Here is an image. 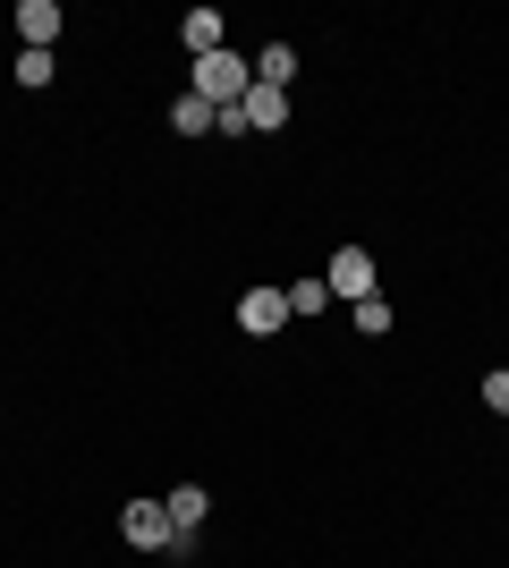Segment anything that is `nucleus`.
I'll list each match as a JSON object with an SVG mask.
<instances>
[{
	"label": "nucleus",
	"mask_w": 509,
	"mask_h": 568,
	"mask_svg": "<svg viewBox=\"0 0 509 568\" xmlns=\"http://www.w3.org/2000/svg\"><path fill=\"white\" fill-rule=\"evenodd\" d=\"M187 94H204L213 111H230V102H246V94H255V60H238V51L221 43L213 60H195V85H187Z\"/></svg>",
	"instance_id": "nucleus-1"
},
{
	"label": "nucleus",
	"mask_w": 509,
	"mask_h": 568,
	"mask_svg": "<svg viewBox=\"0 0 509 568\" xmlns=\"http://www.w3.org/2000/svg\"><path fill=\"white\" fill-rule=\"evenodd\" d=\"M221 26H230L221 9H187V18H179V43H187V60H213V51H221Z\"/></svg>",
	"instance_id": "nucleus-6"
},
{
	"label": "nucleus",
	"mask_w": 509,
	"mask_h": 568,
	"mask_svg": "<svg viewBox=\"0 0 509 568\" xmlns=\"http://www.w3.org/2000/svg\"><path fill=\"white\" fill-rule=\"evenodd\" d=\"M18 85H26V94H43V85H51V51H18Z\"/></svg>",
	"instance_id": "nucleus-11"
},
{
	"label": "nucleus",
	"mask_w": 509,
	"mask_h": 568,
	"mask_svg": "<svg viewBox=\"0 0 509 568\" xmlns=\"http://www.w3.org/2000/svg\"><path fill=\"white\" fill-rule=\"evenodd\" d=\"M323 306H332V288H323V281H297L289 288V314H323Z\"/></svg>",
	"instance_id": "nucleus-13"
},
{
	"label": "nucleus",
	"mask_w": 509,
	"mask_h": 568,
	"mask_svg": "<svg viewBox=\"0 0 509 568\" xmlns=\"http://www.w3.org/2000/svg\"><path fill=\"white\" fill-rule=\"evenodd\" d=\"M323 288H332V297H374V255H365V246H339Z\"/></svg>",
	"instance_id": "nucleus-4"
},
{
	"label": "nucleus",
	"mask_w": 509,
	"mask_h": 568,
	"mask_svg": "<svg viewBox=\"0 0 509 568\" xmlns=\"http://www.w3.org/2000/svg\"><path fill=\"white\" fill-rule=\"evenodd\" d=\"M485 407H501V416H509V365H501V374H485Z\"/></svg>",
	"instance_id": "nucleus-14"
},
{
	"label": "nucleus",
	"mask_w": 509,
	"mask_h": 568,
	"mask_svg": "<svg viewBox=\"0 0 509 568\" xmlns=\"http://www.w3.org/2000/svg\"><path fill=\"white\" fill-rule=\"evenodd\" d=\"M120 535H128L136 551H170V544H179V526H170V500H128V509H120Z\"/></svg>",
	"instance_id": "nucleus-2"
},
{
	"label": "nucleus",
	"mask_w": 509,
	"mask_h": 568,
	"mask_svg": "<svg viewBox=\"0 0 509 568\" xmlns=\"http://www.w3.org/2000/svg\"><path fill=\"white\" fill-rule=\"evenodd\" d=\"M170 128H179V136H213L221 111H213L204 94H179V102H170Z\"/></svg>",
	"instance_id": "nucleus-7"
},
{
	"label": "nucleus",
	"mask_w": 509,
	"mask_h": 568,
	"mask_svg": "<svg viewBox=\"0 0 509 568\" xmlns=\"http://www.w3.org/2000/svg\"><path fill=\"white\" fill-rule=\"evenodd\" d=\"M238 111H246V128H289V94H281V85H255Z\"/></svg>",
	"instance_id": "nucleus-8"
},
{
	"label": "nucleus",
	"mask_w": 509,
	"mask_h": 568,
	"mask_svg": "<svg viewBox=\"0 0 509 568\" xmlns=\"http://www.w3.org/2000/svg\"><path fill=\"white\" fill-rule=\"evenodd\" d=\"M18 34L26 51H51L60 43V0H18Z\"/></svg>",
	"instance_id": "nucleus-5"
},
{
	"label": "nucleus",
	"mask_w": 509,
	"mask_h": 568,
	"mask_svg": "<svg viewBox=\"0 0 509 568\" xmlns=\"http://www.w3.org/2000/svg\"><path fill=\"white\" fill-rule=\"evenodd\" d=\"M297 77V51L289 43H264V60H255V85H289Z\"/></svg>",
	"instance_id": "nucleus-10"
},
{
	"label": "nucleus",
	"mask_w": 509,
	"mask_h": 568,
	"mask_svg": "<svg viewBox=\"0 0 509 568\" xmlns=\"http://www.w3.org/2000/svg\"><path fill=\"white\" fill-rule=\"evenodd\" d=\"M281 323H289V288H246V297H238V332L272 339Z\"/></svg>",
	"instance_id": "nucleus-3"
},
{
	"label": "nucleus",
	"mask_w": 509,
	"mask_h": 568,
	"mask_svg": "<svg viewBox=\"0 0 509 568\" xmlns=\"http://www.w3.org/2000/svg\"><path fill=\"white\" fill-rule=\"evenodd\" d=\"M357 332H374V339L390 332V297H357Z\"/></svg>",
	"instance_id": "nucleus-12"
},
{
	"label": "nucleus",
	"mask_w": 509,
	"mask_h": 568,
	"mask_svg": "<svg viewBox=\"0 0 509 568\" xmlns=\"http://www.w3.org/2000/svg\"><path fill=\"white\" fill-rule=\"evenodd\" d=\"M204 509H213V493H204V484H179V493H170V526H179V535H195V526H204Z\"/></svg>",
	"instance_id": "nucleus-9"
}]
</instances>
